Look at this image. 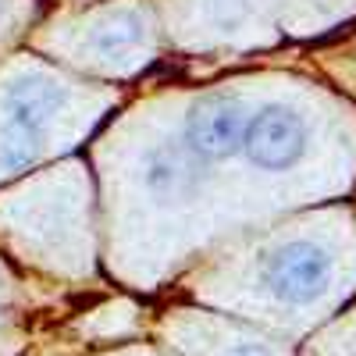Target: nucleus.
I'll list each match as a JSON object with an SVG mask.
<instances>
[{
    "mask_svg": "<svg viewBox=\"0 0 356 356\" xmlns=\"http://www.w3.org/2000/svg\"><path fill=\"white\" fill-rule=\"evenodd\" d=\"M243 150L250 154L253 164L267 168V171H282L292 168L307 150V125L303 118L292 107L271 104L257 111L246 122V136H243Z\"/></svg>",
    "mask_w": 356,
    "mask_h": 356,
    "instance_id": "obj_1",
    "label": "nucleus"
},
{
    "mask_svg": "<svg viewBox=\"0 0 356 356\" xmlns=\"http://www.w3.org/2000/svg\"><path fill=\"white\" fill-rule=\"evenodd\" d=\"M332 260L317 243H289L264 267V282L285 303H310L324 292Z\"/></svg>",
    "mask_w": 356,
    "mask_h": 356,
    "instance_id": "obj_2",
    "label": "nucleus"
},
{
    "mask_svg": "<svg viewBox=\"0 0 356 356\" xmlns=\"http://www.w3.org/2000/svg\"><path fill=\"white\" fill-rule=\"evenodd\" d=\"M246 136V111L228 97H211L193 107L186 122L189 146L207 161H225L243 146Z\"/></svg>",
    "mask_w": 356,
    "mask_h": 356,
    "instance_id": "obj_3",
    "label": "nucleus"
},
{
    "mask_svg": "<svg viewBox=\"0 0 356 356\" xmlns=\"http://www.w3.org/2000/svg\"><path fill=\"white\" fill-rule=\"evenodd\" d=\"M57 104H61V93H57V89H47V86H36V82L11 86L8 97H4V111H8L11 132L25 136L29 146H36V136H40L43 122L50 118V111Z\"/></svg>",
    "mask_w": 356,
    "mask_h": 356,
    "instance_id": "obj_4",
    "label": "nucleus"
},
{
    "mask_svg": "<svg viewBox=\"0 0 356 356\" xmlns=\"http://www.w3.org/2000/svg\"><path fill=\"white\" fill-rule=\"evenodd\" d=\"M232 356H267V349H260V346H239Z\"/></svg>",
    "mask_w": 356,
    "mask_h": 356,
    "instance_id": "obj_5",
    "label": "nucleus"
}]
</instances>
